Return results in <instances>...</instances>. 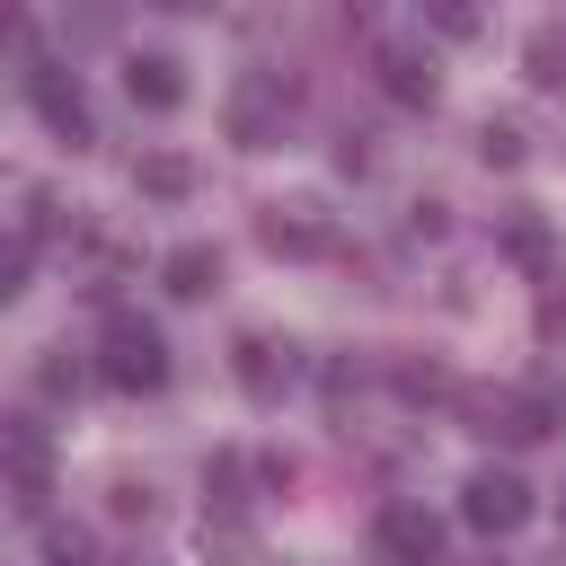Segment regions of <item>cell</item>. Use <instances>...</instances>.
Listing matches in <instances>:
<instances>
[{
  "label": "cell",
  "instance_id": "cell-1",
  "mask_svg": "<svg viewBox=\"0 0 566 566\" xmlns=\"http://www.w3.org/2000/svg\"><path fill=\"white\" fill-rule=\"evenodd\" d=\"M106 389H124V398H150L159 380H168V336L159 327H142V318H115L106 327Z\"/></svg>",
  "mask_w": 566,
  "mask_h": 566
},
{
  "label": "cell",
  "instance_id": "cell-2",
  "mask_svg": "<svg viewBox=\"0 0 566 566\" xmlns=\"http://www.w3.org/2000/svg\"><path fill=\"white\" fill-rule=\"evenodd\" d=\"M283 106H292V97H283V71H248V80L230 88V142H239V150H265L274 124H283Z\"/></svg>",
  "mask_w": 566,
  "mask_h": 566
},
{
  "label": "cell",
  "instance_id": "cell-3",
  "mask_svg": "<svg viewBox=\"0 0 566 566\" xmlns=\"http://www.w3.org/2000/svg\"><path fill=\"white\" fill-rule=\"evenodd\" d=\"M371 539H380L389 566H442V522H433L424 504H380Z\"/></svg>",
  "mask_w": 566,
  "mask_h": 566
},
{
  "label": "cell",
  "instance_id": "cell-4",
  "mask_svg": "<svg viewBox=\"0 0 566 566\" xmlns=\"http://www.w3.org/2000/svg\"><path fill=\"white\" fill-rule=\"evenodd\" d=\"M460 513H469L478 531H522V522H531V486H522L513 469H478V478L460 486Z\"/></svg>",
  "mask_w": 566,
  "mask_h": 566
},
{
  "label": "cell",
  "instance_id": "cell-5",
  "mask_svg": "<svg viewBox=\"0 0 566 566\" xmlns=\"http://www.w3.org/2000/svg\"><path fill=\"white\" fill-rule=\"evenodd\" d=\"M27 97L44 106V124H53L62 142H88V97H80V80H62L35 44H27Z\"/></svg>",
  "mask_w": 566,
  "mask_h": 566
},
{
  "label": "cell",
  "instance_id": "cell-6",
  "mask_svg": "<svg viewBox=\"0 0 566 566\" xmlns=\"http://www.w3.org/2000/svg\"><path fill=\"white\" fill-rule=\"evenodd\" d=\"M9 486H18V504H27V513H35V504H44V486H53V451H44V433H35L27 416L9 424Z\"/></svg>",
  "mask_w": 566,
  "mask_h": 566
},
{
  "label": "cell",
  "instance_id": "cell-7",
  "mask_svg": "<svg viewBox=\"0 0 566 566\" xmlns=\"http://www.w3.org/2000/svg\"><path fill=\"white\" fill-rule=\"evenodd\" d=\"M265 248H283V256H318V248H327L318 203H265Z\"/></svg>",
  "mask_w": 566,
  "mask_h": 566
},
{
  "label": "cell",
  "instance_id": "cell-8",
  "mask_svg": "<svg viewBox=\"0 0 566 566\" xmlns=\"http://www.w3.org/2000/svg\"><path fill=\"white\" fill-rule=\"evenodd\" d=\"M124 88H133V106H150V115H168V106L186 97V80H177L168 53H133V62H124Z\"/></svg>",
  "mask_w": 566,
  "mask_h": 566
},
{
  "label": "cell",
  "instance_id": "cell-9",
  "mask_svg": "<svg viewBox=\"0 0 566 566\" xmlns=\"http://www.w3.org/2000/svg\"><path fill=\"white\" fill-rule=\"evenodd\" d=\"M380 88H389L398 106H433V62L407 53V44H380Z\"/></svg>",
  "mask_w": 566,
  "mask_h": 566
},
{
  "label": "cell",
  "instance_id": "cell-10",
  "mask_svg": "<svg viewBox=\"0 0 566 566\" xmlns=\"http://www.w3.org/2000/svg\"><path fill=\"white\" fill-rule=\"evenodd\" d=\"M159 274H168V292H177V301H203V292L221 283V248H203V239H186V248H177V256H168Z\"/></svg>",
  "mask_w": 566,
  "mask_h": 566
},
{
  "label": "cell",
  "instance_id": "cell-11",
  "mask_svg": "<svg viewBox=\"0 0 566 566\" xmlns=\"http://www.w3.org/2000/svg\"><path fill=\"white\" fill-rule=\"evenodd\" d=\"M283 345H265V336H239V389L248 398H274L283 380H292V363H274Z\"/></svg>",
  "mask_w": 566,
  "mask_h": 566
},
{
  "label": "cell",
  "instance_id": "cell-12",
  "mask_svg": "<svg viewBox=\"0 0 566 566\" xmlns=\"http://www.w3.org/2000/svg\"><path fill=\"white\" fill-rule=\"evenodd\" d=\"M133 177H142V195H186V186H195V168H186L177 150H150Z\"/></svg>",
  "mask_w": 566,
  "mask_h": 566
},
{
  "label": "cell",
  "instance_id": "cell-13",
  "mask_svg": "<svg viewBox=\"0 0 566 566\" xmlns=\"http://www.w3.org/2000/svg\"><path fill=\"white\" fill-rule=\"evenodd\" d=\"M531 80H539V88H566V44H557V35L531 44Z\"/></svg>",
  "mask_w": 566,
  "mask_h": 566
},
{
  "label": "cell",
  "instance_id": "cell-14",
  "mask_svg": "<svg viewBox=\"0 0 566 566\" xmlns=\"http://www.w3.org/2000/svg\"><path fill=\"white\" fill-rule=\"evenodd\" d=\"M478 150H486L495 168H513V159H522V133H513V124H486V133H478Z\"/></svg>",
  "mask_w": 566,
  "mask_h": 566
},
{
  "label": "cell",
  "instance_id": "cell-15",
  "mask_svg": "<svg viewBox=\"0 0 566 566\" xmlns=\"http://www.w3.org/2000/svg\"><path fill=\"white\" fill-rule=\"evenodd\" d=\"M433 9H442V27H451V35H469V27H478V9H469V0H433Z\"/></svg>",
  "mask_w": 566,
  "mask_h": 566
},
{
  "label": "cell",
  "instance_id": "cell-16",
  "mask_svg": "<svg viewBox=\"0 0 566 566\" xmlns=\"http://www.w3.org/2000/svg\"><path fill=\"white\" fill-rule=\"evenodd\" d=\"M159 9H203V0H159Z\"/></svg>",
  "mask_w": 566,
  "mask_h": 566
}]
</instances>
